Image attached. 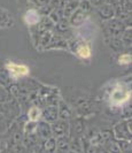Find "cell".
Listing matches in <instances>:
<instances>
[{
    "instance_id": "1",
    "label": "cell",
    "mask_w": 132,
    "mask_h": 153,
    "mask_svg": "<svg viewBox=\"0 0 132 153\" xmlns=\"http://www.w3.org/2000/svg\"><path fill=\"white\" fill-rule=\"evenodd\" d=\"M130 96H131V92L128 89H124L123 86H116L110 94V101L115 105H121L128 101Z\"/></svg>"
},
{
    "instance_id": "2",
    "label": "cell",
    "mask_w": 132,
    "mask_h": 153,
    "mask_svg": "<svg viewBox=\"0 0 132 153\" xmlns=\"http://www.w3.org/2000/svg\"><path fill=\"white\" fill-rule=\"evenodd\" d=\"M6 68L8 69L10 76L13 78H20V77H24L29 74V68L24 65H17V63H14V62H9L6 65Z\"/></svg>"
},
{
    "instance_id": "3",
    "label": "cell",
    "mask_w": 132,
    "mask_h": 153,
    "mask_svg": "<svg viewBox=\"0 0 132 153\" xmlns=\"http://www.w3.org/2000/svg\"><path fill=\"white\" fill-rule=\"evenodd\" d=\"M78 56H80L82 59H88L91 56V48L88 45H82L77 50Z\"/></svg>"
},
{
    "instance_id": "4",
    "label": "cell",
    "mask_w": 132,
    "mask_h": 153,
    "mask_svg": "<svg viewBox=\"0 0 132 153\" xmlns=\"http://www.w3.org/2000/svg\"><path fill=\"white\" fill-rule=\"evenodd\" d=\"M39 114H40V112L37 107H32L29 111V117H30L31 121H37L39 119Z\"/></svg>"
},
{
    "instance_id": "5",
    "label": "cell",
    "mask_w": 132,
    "mask_h": 153,
    "mask_svg": "<svg viewBox=\"0 0 132 153\" xmlns=\"http://www.w3.org/2000/svg\"><path fill=\"white\" fill-rule=\"evenodd\" d=\"M118 62L121 65H128L131 62V55L130 54H122L119 58H118Z\"/></svg>"
}]
</instances>
